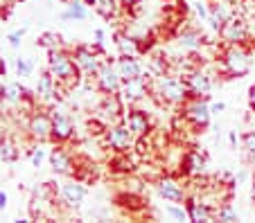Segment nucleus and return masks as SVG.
Returning a JSON list of instances; mask_svg holds the SVG:
<instances>
[{
    "label": "nucleus",
    "mask_w": 255,
    "mask_h": 223,
    "mask_svg": "<svg viewBox=\"0 0 255 223\" xmlns=\"http://www.w3.org/2000/svg\"><path fill=\"white\" fill-rule=\"evenodd\" d=\"M48 70L57 79L59 88H75L82 79V70L75 63V57L66 48H57L48 52Z\"/></svg>",
    "instance_id": "f257e3e1"
},
{
    "label": "nucleus",
    "mask_w": 255,
    "mask_h": 223,
    "mask_svg": "<svg viewBox=\"0 0 255 223\" xmlns=\"http://www.w3.org/2000/svg\"><path fill=\"white\" fill-rule=\"evenodd\" d=\"M151 92H154L163 104H172V106H183L185 99L192 97V92H190L185 79L169 77V74L156 77L154 86H151Z\"/></svg>",
    "instance_id": "f03ea898"
},
{
    "label": "nucleus",
    "mask_w": 255,
    "mask_h": 223,
    "mask_svg": "<svg viewBox=\"0 0 255 223\" xmlns=\"http://www.w3.org/2000/svg\"><path fill=\"white\" fill-rule=\"evenodd\" d=\"M224 70L231 77H244L251 70V50L244 48V43H233L224 50Z\"/></svg>",
    "instance_id": "7ed1b4c3"
},
{
    "label": "nucleus",
    "mask_w": 255,
    "mask_h": 223,
    "mask_svg": "<svg viewBox=\"0 0 255 223\" xmlns=\"http://www.w3.org/2000/svg\"><path fill=\"white\" fill-rule=\"evenodd\" d=\"M210 106H208V95H192L183 102V120L190 122L197 129H203L210 122Z\"/></svg>",
    "instance_id": "20e7f679"
},
{
    "label": "nucleus",
    "mask_w": 255,
    "mask_h": 223,
    "mask_svg": "<svg viewBox=\"0 0 255 223\" xmlns=\"http://www.w3.org/2000/svg\"><path fill=\"white\" fill-rule=\"evenodd\" d=\"M219 36L226 45H233V43H246V39L251 36V29H249V23L242 14H235L233 18H228L226 23L222 25L219 29Z\"/></svg>",
    "instance_id": "39448f33"
},
{
    "label": "nucleus",
    "mask_w": 255,
    "mask_h": 223,
    "mask_svg": "<svg viewBox=\"0 0 255 223\" xmlns=\"http://www.w3.org/2000/svg\"><path fill=\"white\" fill-rule=\"evenodd\" d=\"M100 45H95V48H86V45H77L75 48V52H72V57H75V63L79 66V70H82V74H86V77H95L97 70H100V66L104 61H102L100 57Z\"/></svg>",
    "instance_id": "423d86ee"
},
{
    "label": "nucleus",
    "mask_w": 255,
    "mask_h": 223,
    "mask_svg": "<svg viewBox=\"0 0 255 223\" xmlns=\"http://www.w3.org/2000/svg\"><path fill=\"white\" fill-rule=\"evenodd\" d=\"M104 138H106V145L111 147V149H116L118 153L129 151L131 147H133V140H135V136L131 133V129L125 124V122H116V124H111L109 129H106Z\"/></svg>",
    "instance_id": "0eeeda50"
},
{
    "label": "nucleus",
    "mask_w": 255,
    "mask_h": 223,
    "mask_svg": "<svg viewBox=\"0 0 255 223\" xmlns=\"http://www.w3.org/2000/svg\"><path fill=\"white\" fill-rule=\"evenodd\" d=\"M27 131L34 142H45L52 138V115L45 111H34L27 120Z\"/></svg>",
    "instance_id": "6e6552de"
},
{
    "label": "nucleus",
    "mask_w": 255,
    "mask_h": 223,
    "mask_svg": "<svg viewBox=\"0 0 255 223\" xmlns=\"http://www.w3.org/2000/svg\"><path fill=\"white\" fill-rule=\"evenodd\" d=\"M151 90V79L147 74H140L135 79H129V81H122L120 86V97L122 102H129V104H135Z\"/></svg>",
    "instance_id": "1a4fd4ad"
},
{
    "label": "nucleus",
    "mask_w": 255,
    "mask_h": 223,
    "mask_svg": "<svg viewBox=\"0 0 255 223\" xmlns=\"http://www.w3.org/2000/svg\"><path fill=\"white\" fill-rule=\"evenodd\" d=\"M95 83H97V90L104 92V95H113V92H120V86H122V79L118 74L116 66H111L109 61H104L100 66L95 74Z\"/></svg>",
    "instance_id": "9d476101"
},
{
    "label": "nucleus",
    "mask_w": 255,
    "mask_h": 223,
    "mask_svg": "<svg viewBox=\"0 0 255 223\" xmlns=\"http://www.w3.org/2000/svg\"><path fill=\"white\" fill-rule=\"evenodd\" d=\"M156 189H158V194L163 196L165 201H169V203H185V201H188L185 187L178 183L174 176H163V178L158 180V185H156Z\"/></svg>",
    "instance_id": "9b49d317"
},
{
    "label": "nucleus",
    "mask_w": 255,
    "mask_h": 223,
    "mask_svg": "<svg viewBox=\"0 0 255 223\" xmlns=\"http://www.w3.org/2000/svg\"><path fill=\"white\" fill-rule=\"evenodd\" d=\"M72 133H75V124H72L70 115H66V113H61V111H54L52 138H50V140H52L54 145H63V142H68L72 138Z\"/></svg>",
    "instance_id": "f8f14e48"
},
{
    "label": "nucleus",
    "mask_w": 255,
    "mask_h": 223,
    "mask_svg": "<svg viewBox=\"0 0 255 223\" xmlns=\"http://www.w3.org/2000/svg\"><path fill=\"white\" fill-rule=\"evenodd\" d=\"M235 14H240V11L235 9V5H233L231 0H212L210 2V16H212L210 25H212V29L219 34L222 25L226 23L228 18H233Z\"/></svg>",
    "instance_id": "ddd939ff"
},
{
    "label": "nucleus",
    "mask_w": 255,
    "mask_h": 223,
    "mask_svg": "<svg viewBox=\"0 0 255 223\" xmlns=\"http://www.w3.org/2000/svg\"><path fill=\"white\" fill-rule=\"evenodd\" d=\"M125 124L131 129L135 138H142L151 131V120L149 115L140 108H129V113H125Z\"/></svg>",
    "instance_id": "4468645a"
},
{
    "label": "nucleus",
    "mask_w": 255,
    "mask_h": 223,
    "mask_svg": "<svg viewBox=\"0 0 255 223\" xmlns=\"http://www.w3.org/2000/svg\"><path fill=\"white\" fill-rule=\"evenodd\" d=\"M59 90H61V88H59L57 79L50 74V70H45L39 77V83H36V99H39V102H54Z\"/></svg>",
    "instance_id": "2eb2a0df"
},
{
    "label": "nucleus",
    "mask_w": 255,
    "mask_h": 223,
    "mask_svg": "<svg viewBox=\"0 0 255 223\" xmlns=\"http://www.w3.org/2000/svg\"><path fill=\"white\" fill-rule=\"evenodd\" d=\"M185 210H188L190 221H197V223L215 221V210H212L210 205H206L203 201H199V199H188L185 201Z\"/></svg>",
    "instance_id": "dca6fc26"
},
{
    "label": "nucleus",
    "mask_w": 255,
    "mask_h": 223,
    "mask_svg": "<svg viewBox=\"0 0 255 223\" xmlns=\"http://www.w3.org/2000/svg\"><path fill=\"white\" fill-rule=\"evenodd\" d=\"M50 167H52V171H57V174H66V176L75 174V169H72V155L68 153L61 145H57L50 151Z\"/></svg>",
    "instance_id": "f3484780"
},
{
    "label": "nucleus",
    "mask_w": 255,
    "mask_h": 223,
    "mask_svg": "<svg viewBox=\"0 0 255 223\" xmlns=\"http://www.w3.org/2000/svg\"><path fill=\"white\" fill-rule=\"evenodd\" d=\"M116 70L122 81H129V79H135L142 74L140 61L135 57H129V54H120V59H118V63H116Z\"/></svg>",
    "instance_id": "a211bd4d"
},
{
    "label": "nucleus",
    "mask_w": 255,
    "mask_h": 223,
    "mask_svg": "<svg viewBox=\"0 0 255 223\" xmlns=\"http://www.w3.org/2000/svg\"><path fill=\"white\" fill-rule=\"evenodd\" d=\"M181 167H183V174L185 176H201L203 171H206V155L199 153V151H188V153L183 155V162H181Z\"/></svg>",
    "instance_id": "6ab92c4d"
},
{
    "label": "nucleus",
    "mask_w": 255,
    "mask_h": 223,
    "mask_svg": "<svg viewBox=\"0 0 255 223\" xmlns=\"http://www.w3.org/2000/svg\"><path fill=\"white\" fill-rule=\"evenodd\" d=\"M86 199V187L82 183H66L61 187V201L70 208H79Z\"/></svg>",
    "instance_id": "aec40b11"
},
{
    "label": "nucleus",
    "mask_w": 255,
    "mask_h": 223,
    "mask_svg": "<svg viewBox=\"0 0 255 223\" xmlns=\"http://www.w3.org/2000/svg\"><path fill=\"white\" fill-rule=\"evenodd\" d=\"M100 113H104V117H109V120L116 124V122L122 120V97L120 92H113V95H104V102H102L100 106Z\"/></svg>",
    "instance_id": "412c9836"
},
{
    "label": "nucleus",
    "mask_w": 255,
    "mask_h": 223,
    "mask_svg": "<svg viewBox=\"0 0 255 223\" xmlns=\"http://www.w3.org/2000/svg\"><path fill=\"white\" fill-rule=\"evenodd\" d=\"M185 83H188L190 92L192 95H208L212 88V81L210 77H208L206 73H201V70H194V73H190L188 77H185Z\"/></svg>",
    "instance_id": "4be33fe9"
},
{
    "label": "nucleus",
    "mask_w": 255,
    "mask_h": 223,
    "mask_svg": "<svg viewBox=\"0 0 255 223\" xmlns=\"http://www.w3.org/2000/svg\"><path fill=\"white\" fill-rule=\"evenodd\" d=\"M27 92H29L27 88L20 86L18 81H11V83H7V86L2 88V99H5L7 104H20V102H25Z\"/></svg>",
    "instance_id": "5701e85b"
},
{
    "label": "nucleus",
    "mask_w": 255,
    "mask_h": 223,
    "mask_svg": "<svg viewBox=\"0 0 255 223\" xmlns=\"http://www.w3.org/2000/svg\"><path fill=\"white\" fill-rule=\"evenodd\" d=\"M93 9H95L97 14L102 16V18L111 20V18H118V16H120L122 2H120V0H100V2H97Z\"/></svg>",
    "instance_id": "b1692460"
},
{
    "label": "nucleus",
    "mask_w": 255,
    "mask_h": 223,
    "mask_svg": "<svg viewBox=\"0 0 255 223\" xmlns=\"http://www.w3.org/2000/svg\"><path fill=\"white\" fill-rule=\"evenodd\" d=\"M178 45L183 50H199L203 45V34L197 29H183L178 34Z\"/></svg>",
    "instance_id": "393cba45"
},
{
    "label": "nucleus",
    "mask_w": 255,
    "mask_h": 223,
    "mask_svg": "<svg viewBox=\"0 0 255 223\" xmlns=\"http://www.w3.org/2000/svg\"><path fill=\"white\" fill-rule=\"evenodd\" d=\"M63 18L66 20H86L88 18V9H86V2H79V0H70L63 11Z\"/></svg>",
    "instance_id": "a878e982"
},
{
    "label": "nucleus",
    "mask_w": 255,
    "mask_h": 223,
    "mask_svg": "<svg viewBox=\"0 0 255 223\" xmlns=\"http://www.w3.org/2000/svg\"><path fill=\"white\" fill-rule=\"evenodd\" d=\"M18 147H16L14 140H9V138H2L0 140V160L2 162H16L18 160Z\"/></svg>",
    "instance_id": "bb28decb"
},
{
    "label": "nucleus",
    "mask_w": 255,
    "mask_h": 223,
    "mask_svg": "<svg viewBox=\"0 0 255 223\" xmlns=\"http://www.w3.org/2000/svg\"><path fill=\"white\" fill-rule=\"evenodd\" d=\"M39 48L43 50H57V48H63L61 43V34H57V32H43V34L39 36Z\"/></svg>",
    "instance_id": "cd10ccee"
},
{
    "label": "nucleus",
    "mask_w": 255,
    "mask_h": 223,
    "mask_svg": "<svg viewBox=\"0 0 255 223\" xmlns=\"http://www.w3.org/2000/svg\"><path fill=\"white\" fill-rule=\"evenodd\" d=\"M116 39H118L116 43H118L120 54H129V57L138 54V43H135V39H131V36H127V34H118Z\"/></svg>",
    "instance_id": "c85d7f7f"
},
{
    "label": "nucleus",
    "mask_w": 255,
    "mask_h": 223,
    "mask_svg": "<svg viewBox=\"0 0 255 223\" xmlns=\"http://www.w3.org/2000/svg\"><path fill=\"white\" fill-rule=\"evenodd\" d=\"M165 212L169 214V217H174L176 219V221H188V210L185 208H178V205H167V208H165Z\"/></svg>",
    "instance_id": "c756f323"
},
{
    "label": "nucleus",
    "mask_w": 255,
    "mask_h": 223,
    "mask_svg": "<svg viewBox=\"0 0 255 223\" xmlns=\"http://www.w3.org/2000/svg\"><path fill=\"white\" fill-rule=\"evenodd\" d=\"M242 145H244L246 155H251V158L255 160V133H244V138H242Z\"/></svg>",
    "instance_id": "7c9ffc66"
},
{
    "label": "nucleus",
    "mask_w": 255,
    "mask_h": 223,
    "mask_svg": "<svg viewBox=\"0 0 255 223\" xmlns=\"http://www.w3.org/2000/svg\"><path fill=\"white\" fill-rule=\"evenodd\" d=\"M43 158H45V151L41 149L39 145L34 147V149H29V160H32V165H34V167H41Z\"/></svg>",
    "instance_id": "2f4dec72"
},
{
    "label": "nucleus",
    "mask_w": 255,
    "mask_h": 223,
    "mask_svg": "<svg viewBox=\"0 0 255 223\" xmlns=\"http://www.w3.org/2000/svg\"><path fill=\"white\" fill-rule=\"evenodd\" d=\"M16 70H18L20 77H29L32 74V63L27 59H16Z\"/></svg>",
    "instance_id": "473e14b6"
},
{
    "label": "nucleus",
    "mask_w": 255,
    "mask_h": 223,
    "mask_svg": "<svg viewBox=\"0 0 255 223\" xmlns=\"http://www.w3.org/2000/svg\"><path fill=\"white\" fill-rule=\"evenodd\" d=\"M25 32H27V27H20L18 32H11V34H9V43H11V48H18V45H20V39H23Z\"/></svg>",
    "instance_id": "72a5a7b5"
},
{
    "label": "nucleus",
    "mask_w": 255,
    "mask_h": 223,
    "mask_svg": "<svg viewBox=\"0 0 255 223\" xmlns=\"http://www.w3.org/2000/svg\"><path fill=\"white\" fill-rule=\"evenodd\" d=\"M249 106H251V111H255V83L249 88Z\"/></svg>",
    "instance_id": "f704fd0d"
},
{
    "label": "nucleus",
    "mask_w": 255,
    "mask_h": 223,
    "mask_svg": "<svg viewBox=\"0 0 255 223\" xmlns=\"http://www.w3.org/2000/svg\"><path fill=\"white\" fill-rule=\"evenodd\" d=\"M222 111H226V104L224 102H215L210 106V113H222Z\"/></svg>",
    "instance_id": "c9c22d12"
},
{
    "label": "nucleus",
    "mask_w": 255,
    "mask_h": 223,
    "mask_svg": "<svg viewBox=\"0 0 255 223\" xmlns=\"http://www.w3.org/2000/svg\"><path fill=\"white\" fill-rule=\"evenodd\" d=\"M122 2V7H125V9H129V7H133V5H138L140 0H120Z\"/></svg>",
    "instance_id": "e433bc0d"
},
{
    "label": "nucleus",
    "mask_w": 255,
    "mask_h": 223,
    "mask_svg": "<svg viewBox=\"0 0 255 223\" xmlns=\"http://www.w3.org/2000/svg\"><path fill=\"white\" fill-rule=\"evenodd\" d=\"M5 208H7V194L0 192V210H5Z\"/></svg>",
    "instance_id": "4c0bfd02"
},
{
    "label": "nucleus",
    "mask_w": 255,
    "mask_h": 223,
    "mask_svg": "<svg viewBox=\"0 0 255 223\" xmlns=\"http://www.w3.org/2000/svg\"><path fill=\"white\" fill-rule=\"evenodd\" d=\"M84 2H86V5H91V7H95L97 2H100V0H84Z\"/></svg>",
    "instance_id": "58836bf2"
},
{
    "label": "nucleus",
    "mask_w": 255,
    "mask_h": 223,
    "mask_svg": "<svg viewBox=\"0 0 255 223\" xmlns=\"http://www.w3.org/2000/svg\"><path fill=\"white\" fill-rule=\"evenodd\" d=\"M0 74H5V63L0 61Z\"/></svg>",
    "instance_id": "ea45409f"
},
{
    "label": "nucleus",
    "mask_w": 255,
    "mask_h": 223,
    "mask_svg": "<svg viewBox=\"0 0 255 223\" xmlns=\"http://www.w3.org/2000/svg\"><path fill=\"white\" fill-rule=\"evenodd\" d=\"M253 187H255V178H253Z\"/></svg>",
    "instance_id": "a19ab883"
}]
</instances>
